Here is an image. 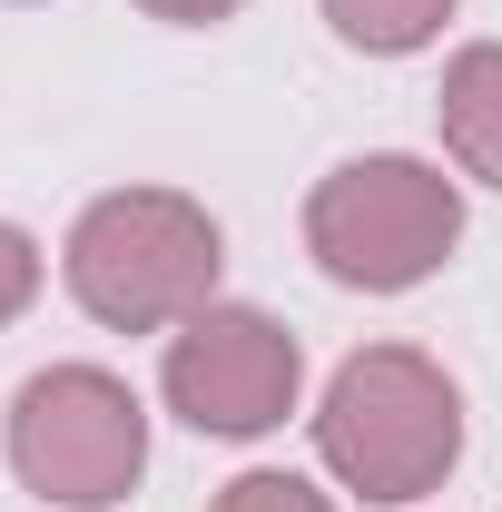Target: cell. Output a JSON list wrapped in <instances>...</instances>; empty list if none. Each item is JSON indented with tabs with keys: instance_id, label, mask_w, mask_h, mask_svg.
Masks as SVG:
<instances>
[{
	"instance_id": "cell-8",
	"label": "cell",
	"mask_w": 502,
	"mask_h": 512,
	"mask_svg": "<svg viewBox=\"0 0 502 512\" xmlns=\"http://www.w3.org/2000/svg\"><path fill=\"white\" fill-rule=\"evenodd\" d=\"M207 512H335V503L315 493L306 473H276V463H266V473H237V483H227Z\"/></svg>"
},
{
	"instance_id": "cell-6",
	"label": "cell",
	"mask_w": 502,
	"mask_h": 512,
	"mask_svg": "<svg viewBox=\"0 0 502 512\" xmlns=\"http://www.w3.org/2000/svg\"><path fill=\"white\" fill-rule=\"evenodd\" d=\"M434 119H443V148L463 178L502 188V40H473L443 60V89H434Z\"/></svg>"
},
{
	"instance_id": "cell-9",
	"label": "cell",
	"mask_w": 502,
	"mask_h": 512,
	"mask_svg": "<svg viewBox=\"0 0 502 512\" xmlns=\"http://www.w3.org/2000/svg\"><path fill=\"white\" fill-rule=\"evenodd\" d=\"M30 296H40V247H30V237H20V227L0 217V325L20 316Z\"/></svg>"
},
{
	"instance_id": "cell-3",
	"label": "cell",
	"mask_w": 502,
	"mask_h": 512,
	"mask_svg": "<svg viewBox=\"0 0 502 512\" xmlns=\"http://www.w3.org/2000/svg\"><path fill=\"white\" fill-rule=\"evenodd\" d=\"M453 247H463V188L434 158L375 148V158H345L335 178H315L306 197V256L355 296H404Z\"/></svg>"
},
{
	"instance_id": "cell-5",
	"label": "cell",
	"mask_w": 502,
	"mask_h": 512,
	"mask_svg": "<svg viewBox=\"0 0 502 512\" xmlns=\"http://www.w3.org/2000/svg\"><path fill=\"white\" fill-rule=\"evenodd\" d=\"M296 384H306V345L266 316V306H197L168 335V365H158L168 414L188 434H217V444L276 434L296 414Z\"/></svg>"
},
{
	"instance_id": "cell-7",
	"label": "cell",
	"mask_w": 502,
	"mask_h": 512,
	"mask_svg": "<svg viewBox=\"0 0 502 512\" xmlns=\"http://www.w3.org/2000/svg\"><path fill=\"white\" fill-rule=\"evenodd\" d=\"M325 20H335V40L365 50V60H414V50L443 40L453 0H325Z\"/></svg>"
},
{
	"instance_id": "cell-2",
	"label": "cell",
	"mask_w": 502,
	"mask_h": 512,
	"mask_svg": "<svg viewBox=\"0 0 502 512\" xmlns=\"http://www.w3.org/2000/svg\"><path fill=\"white\" fill-rule=\"evenodd\" d=\"M315 453L365 503H424L463 463V394L424 345H365L315 404Z\"/></svg>"
},
{
	"instance_id": "cell-4",
	"label": "cell",
	"mask_w": 502,
	"mask_h": 512,
	"mask_svg": "<svg viewBox=\"0 0 502 512\" xmlns=\"http://www.w3.org/2000/svg\"><path fill=\"white\" fill-rule=\"evenodd\" d=\"M10 473L60 512H109L148 473V414L109 365H40L10 394Z\"/></svg>"
},
{
	"instance_id": "cell-10",
	"label": "cell",
	"mask_w": 502,
	"mask_h": 512,
	"mask_svg": "<svg viewBox=\"0 0 502 512\" xmlns=\"http://www.w3.org/2000/svg\"><path fill=\"white\" fill-rule=\"evenodd\" d=\"M148 20H168V30H217V20H237L247 0H138Z\"/></svg>"
},
{
	"instance_id": "cell-1",
	"label": "cell",
	"mask_w": 502,
	"mask_h": 512,
	"mask_svg": "<svg viewBox=\"0 0 502 512\" xmlns=\"http://www.w3.org/2000/svg\"><path fill=\"white\" fill-rule=\"evenodd\" d=\"M217 266H227V237L178 188L89 197L69 247H60V276L79 296V316L109 325V335H178L197 306H217Z\"/></svg>"
}]
</instances>
